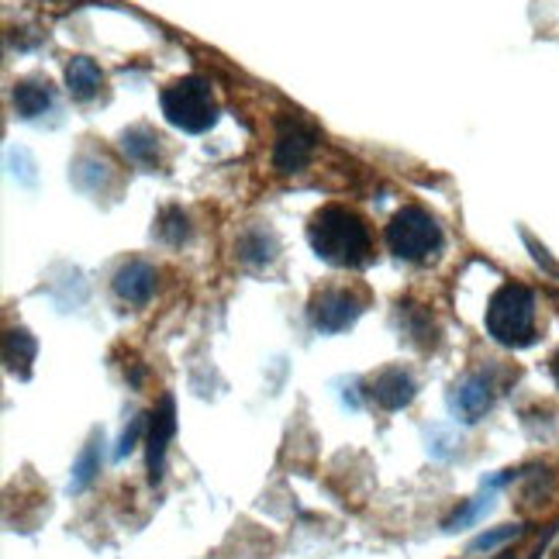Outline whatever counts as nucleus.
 <instances>
[{
  "instance_id": "25",
  "label": "nucleus",
  "mask_w": 559,
  "mask_h": 559,
  "mask_svg": "<svg viewBox=\"0 0 559 559\" xmlns=\"http://www.w3.org/2000/svg\"><path fill=\"white\" fill-rule=\"evenodd\" d=\"M556 559H559V549H556Z\"/></svg>"
},
{
  "instance_id": "23",
  "label": "nucleus",
  "mask_w": 559,
  "mask_h": 559,
  "mask_svg": "<svg viewBox=\"0 0 559 559\" xmlns=\"http://www.w3.org/2000/svg\"><path fill=\"white\" fill-rule=\"evenodd\" d=\"M41 4H56V8H70L73 0H41Z\"/></svg>"
},
{
  "instance_id": "1",
  "label": "nucleus",
  "mask_w": 559,
  "mask_h": 559,
  "mask_svg": "<svg viewBox=\"0 0 559 559\" xmlns=\"http://www.w3.org/2000/svg\"><path fill=\"white\" fill-rule=\"evenodd\" d=\"M308 242L318 260L338 270H362L377 260L373 228L362 214L349 204H325L311 214Z\"/></svg>"
},
{
  "instance_id": "17",
  "label": "nucleus",
  "mask_w": 559,
  "mask_h": 559,
  "mask_svg": "<svg viewBox=\"0 0 559 559\" xmlns=\"http://www.w3.org/2000/svg\"><path fill=\"white\" fill-rule=\"evenodd\" d=\"M397 321H401V332L407 335V342H415V346L428 349L436 342V325H432V314L421 311L418 305H401L397 311Z\"/></svg>"
},
{
  "instance_id": "4",
  "label": "nucleus",
  "mask_w": 559,
  "mask_h": 559,
  "mask_svg": "<svg viewBox=\"0 0 559 559\" xmlns=\"http://www.w3.org/2000/svg\"><path fill=\"white\" fill-rule=\"evenodd\" d=\"M386 249H391L397 260L404 263H425L439 255V249L445 246V235L439 218L421 204H404L391 222H386Z\"/></svg>"
},
{
  "instance_id": "8",
  "label": "nucleus",
  "mask_w": 559,
  "mask_h": 559,
  "mask_svg": "<svg viewBox=\"0 0 559 559\" xmlns=\"http://www.w3.org/2000/svg\"><path fill=\"white\" fill-rule=\"evenodd\" d=\"M177 436V407L174 397H163L153 415H148V428H145V460H148V480L159 484L163 480V463H166V449Z\"/></svg>"
},
{
  "instance_id": "15",
  "label": "nucleus",
  "mask_w": 559,
  "mask_h": 559,
  "mask_svg": "<svg viewBox=\"0 0 559 559\" xmlns=\"http://www.w3.org/2000/svg\"><path fill=\"white\" fill-rule=\"evenodd\" d=\"M35 353H38V342L25 329H11L8 332V338H4V362H8L11 373H17L21 380H25L32 373Z\"/></svg>"
},
{
  "instance_id": "12",
  "label": "nucleus",
  "mask_w": 559,
  "mask_h": 559,
  "mask_svg": "<svg viewBox=\"0 0 559 559\" xmlns=\"http://www.w3.org/2000/svg\"><path fill=\"white\" fill-rule=\"evenodd\" d=\"M121 153L124 159L139 169H159V153H163V135L148 124H132L121 132Z\"/></svg>"
},
{
  "instance_id": "10",
  "label": "nucleus",
  "mask_w": 559,
  "mask_h": 559,
  "mask_svg": "<svg viewBox=\"0 0 559 559\" xmlns=\"http://www.w3.org/2000/svg\"><path fill=\"white\" fill-rule=\"evenodd\" d=\"M156 266L145 263V260H124L115 276H111V290L121 305L128 308H145L148 300L156 294Z\"/></svg>"
},
{
  "instance_id": "21",
  "label": "nucleus",
  "mask_w": 559,
  "mask_h": 559,
  "mask_svg": "<svg viewBox=\"0 0 559 559\" xmlns=\"http://www.w3.org/2000/svg\"><path fill=\"white\" fill-rule=\"evenodd\" d=\"M145 428H148V418H139L132 428H128V432L121 436V445H118V460L121 456H128V453H132V449H135V442H139V436L145 432Z\"/></svg>"
},
{
  "instance_id": "7",
  "label": "nucleus",
  "mask_w": 559,
  "mask_h": 559,
  "mask_svg": "<svg viewBox=\"0 0 559 559\" xmlns=\"http://www.w3.org/2000/svg\"><path fill=\"white\" fill-rule=\"evenodd\" d=\"M367 397L380 407V412H404L407 404L418 397V380L404 367H383L367 380Z\"/></svg>"
},
{
  "instance_id": "24",
  "label": "nucleus",
  "mask_w": 559,
  "mask_h": 559,
  "mask_svg": "<svg viewBox=\"0 0 559 559\" xmlns=\"http://www.w3.org/2000/svg\"><path fill=\"white\" fill-rule=\"evenodd\" d=\"M498 559H514V556H511V552H501V556H498Z\"/></svg>"
},
{
  "instance_id": "14",
  "label": "nucleus",
  "mask_w": 559,
  "mask_h": 559,
  "mask_svg": "<svg viewBox=\"0 0 559 559\" xmlns=\"http://www.w3.org/2000/svg\"><path fill=\"white\" fill-rule=\"evenodd\" d=\"M276 252H280L276 235L270 228H263V225L246 228L239 235V242H235V255H239V260L249 263V266H266V263H273Z\"/></svg>"
},
{
  "instance_id": "20",
  "label": "nucleus",
  "mask_w": 559,
  "mask_h": 559,
  "mask_svg": "<svg viewBox=\"0 0 559 559\" xmlns=\"http://www.w3.org/2000/svg\"><path fill=\"white\" fill-rule=\"evenodd\" d=\"M519 535H522L519 525H501L498 532H484L480 539H473L469 543V552H493V549H501L504 543L519 539Z\"/></svg>"
},
{
  "instance_id": "13",
  "label": "nucleus",
  "mask_w": 559,
  "mask_h": 559,
  "mask_svg": "<svg viewBox=\"0 0 559 559\" xmlns=\"http://www.w3.org/2000/svg\"><path fill=\"white\" fill-rule=\"evenodd\" d=\"M67 91L80 104L94 100L104 91V70L97 67L91 56H73L67 62Z\"/></svg>"
},
{
  "instance_id": "5",
  "label": "nucleus",
  "mask_w": 559,
  "mask_h": 559,
  "mask_svg": "<svg viewBox=\"0 0 559 559\" xmlns=\"http://www.w3.org/2000/svg\"><path fill=\"white\" fill-rule=\"evenodd\" d=\"M370 308V290L356 284V280H342V284L318 287L308 300V318L321 335H338L353 329L359 314Z\"/></svg>"
},
{
  "instance_id": "2",
  "label": "nucleus",
  "mask_w": 559,
  "mask_h": 559,
  "mask_svg": "<svg viewBox=\"0 0 559 559\" xmlns=\"http://www.w3.org/2000/svg\"><path fill=\"white\" fill-rule=\"evenodd\" d=\"M535 294L525 284H501L493 290L490 305H487V335L504 349H528L535 338H539V325H535Z\"/></svg>"
},
{
  "instance_id": "18",
  "label": "nucleus",
  "mask_w": 559,
  "mask_h": 559,
  "mask_svg": "<svg viewBox=\"0 0 559 559\" xmlns=\"http://www.w3.org/2000/svg\"><path fill=\"white\" fill-rule=\"evenodd\" d=\"M100 445H104V439L94 436L87 445H83V453L76 456V463H73V477H70V490H73V493H83V490H87V487L97 480V473H100Z\"/></svg>"
},
{
  "instance_id": "9",
  "label": "nucleus",
  "mask_w": 559,
  "mask_h": 559,
  "mask_svg": "<svg viewBox=\"0 0 559 559\" xmlns=\"http://www.w3.org/2000/svg\"><path fill=\"white\" fill-rule=\"evenodd\" d=\"M493 407V380L487 373H466L453 391H449V412L456 421L477 425Z\"/></svg>"
},
{
  "instance_id": "16",
  "label": "nucleus",
  "mask_w": 559,
  "mask_h": 559,
  "mask_svg": "<svg viewBox=\"0 0 559 559\" xmlns=\"http://www.w3.org/2000/svg\"><path fill=\"white\" fill-rule=\"evenodd\" d=\"M190 214L183 211V207H177V204H169V207H163L159 214H156V228H153V235L159 242H166V246H183L187 239H190Z\"/></svg>"
},
{
  "instance_id": "19",
  "label": "nucleus",
  "mask_w": 559,
  "mask_h": 559,
  "mask_svg": "<svg viewBox=\"0 0 559 559\" xmlns=\"http://www.w3.org/2000/svg\"><path fill=\"white\" fill-rule=\"evenodd\" d=\"M490 498H493V487H484V493L480 498H469V501H463L453 514L445 519V532H463V528H469V525H477L484 514L490 511Z\"/></svg>"
},
{
  "instance_id": "22",
  "label": "nucleus",
  "mask_w": 559,
  "mask_h": 559,
  "mask_svg": "<svg viewBox=\"0 0 559 559\" xmlns=\"http://www.w3.org/2000/svg\"><path fill=\"white\" fill-rule=\"evenodd\" d=\"M549 370H552V377H556V383H559V353L552 356V362H549Z\"/></svg>"
},
{
  "instance_id": "11",
  "label": "nucleus",
  "mask_w": 559,
  "mask_h": 559,
  "mask_svg": "<svg viewBox=\"0 0 559 559\" xmlns=\"http://www.w3.org/2000/svg\"><path fill=\"white\" fill-rule=\"evenodd\" d=\"M11 100H14V115L21 121H38L46 111H52L56 91H52V83L46 76H25V80L14 83Z\"/></svg>"
},
{
  "instance_id": "3",
  "label": "nucleus",
  "mask_w": 559,
  "mask_h": 559,
  "mask_svg": "<svg viewBox=\"0 0 559 559\" xmlns=\"http://www.w3.org/2000/svg\"><path fill=\"white\" fill-rule=\"evenodd\" d=\"M159 107L163 118L187 135H204L218 121V97H214L211 83L198 73L180 76L169 87H163Z\"/></svg>"
},
{
  "instance_id": "6",
  "label": "nucleus",
  "mask_w": 559,
  "mask_h": 559,
  "mask_svg": "<svg viewBox=\"0 0 559 559\" xmlns=\"http://www.w3.org/2000/svg\"><path fill=\"white\" fill-rule=\"evenodd\" d=\"M318 148V132L314 124H308L300 115H287L276 124L273 135V169L276 174H300Z\"/></svg>"
}]
</instances>
